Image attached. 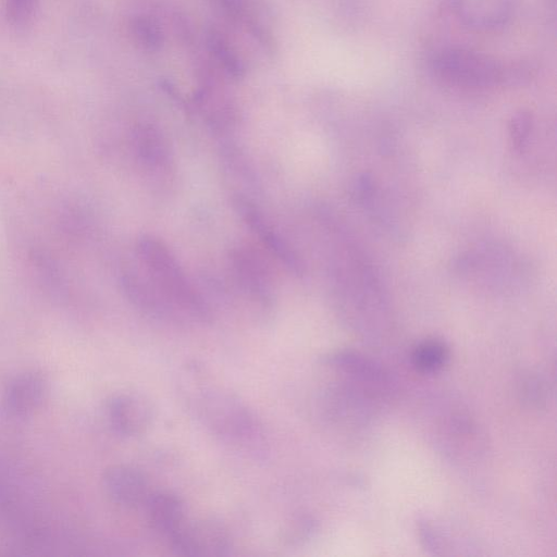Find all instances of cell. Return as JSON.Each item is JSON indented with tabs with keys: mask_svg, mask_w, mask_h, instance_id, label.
<instances>
[{
	"mask_svg": "<svg viewBox=\"0 0 557 557\" xmlns=\"http://www.w3.org/2000/svg\"><path fill=\"white\" fill-rule=\"evenodd\" d=\"M143 507L150 527L166 541L187 519L183 499L171 491H152Z\"/></svg>",
	"mask_w": 557,
	"mask_h": 557,
	"instance_id": "4fadbf2b",
	"label": "cell"
},
{
	"mask_svg": "<svg viewBox=\"0 0 557 557\" xmlns=\"http://www.w3.org/2000/svg\"><path fill=\"white\" fill-rule=\"evenodd\" d=\"M123 290L128 301L145 315L168 324L184 325L181 317L141 271L127 269L122 275Z\"/></svg>",
	"mask_w": 557,
	"mask_h": 557,
	"instance_id": "ba28073f",
	"label": "cell"
},
{
	"mask_svg": "<svg viewBox=\"0 0 557 557\" xmlns=\"http://www.w3.org/2000/svg\"><path fill=\"white\" fill-rule=\"evenodd\" d=\"M533 127L532 116L528 111L517 112L510 120L509 136L513 148L523 150Z\"/></svg>",
	"mask_w": 557,
	"mask_h": 557,
	"instance_id": "7402d4cb",
	"label": "cell"
},
{
	"mask_svg": "<svg viewBox=\"0 0 557 557\" xmlns=\"http://www.w3.org/2000/svg\"><path fill=\"white\" fill-rule=\"evenodd\" d=\"M213 3L230 18L250 28L256 36H264L262 28L253 18L248 0H212Z\"/></svg>",
	"mask_w": 557,
	"mask_h": 557,
	"instance_id": "ffe728a7",
	"label": "cell"
},
{
	"mask_svg": "<svg viewBox=\"0 0 557 557\" xmlns=\"http://www.w3.org/2000/svg\"><path fill=\"white\" fill-rule=\"evenodd\" d=\"M230 261L233 274L246 297L268 314L273 309L274 293L272 277L263 259L248 247L232 250Z\"/></svg>",
	"mask_w": 557,
	"mask_h": 557,
	"instance_id": "5b68a950",
	"label": "cell"
},
{
	"mask_svg": "<svg viewBox=\"0 0 557 557\" xmlns=\"http://www.w3.org/2000/svg\"><path fill=\"white\" fill-rule=\"evenodd\" d=\"M456 18L480 32L498 30L506 26L515 12V0H448Z\"/></svg>",
	"mask_w": 557,
	"mask_h": 557,
	"instance_id": "30bf717a",
	"label": "cell"
},
{
	"mask_svg": "<svg viewBox=\"0 0 557 557\" xmlns=\"http://www.w3.org/2000/svg\"><path fill=\"white\" fill-rule=\"evenodd\" d=\"M45 382L41 375L28 372L13 377L5 386L1 408L12 418L30 413L41 403Z\"/></svg>",
	"mask_w": 557,
	"mask_h": 557,
	"instance_id": "5bb4252c",
	"label": "cell"
},
{
	"mask_svg": "<svg viewBox=\"0 0 557 557\" xmlns=\"http://www.w3.org/2000/svg\"><path fill=\"white\" fill-rule=\"evenodd\" d=\"M207 45L216 62L232 77L238 79L245 74V65L228 40L215 29L207 34Z\"/></svg>",
	"mask_w": 557,
	"mask_h": 557,
	"instance_id": "2e32d148",
	"label": "cell"
},
{
	"mask_svg": "<svg viewBox=\"0 0 557 557\" xmlns=\"http://www.w3.org/2000/svg\"><path fill=\"white\" fill-rule=\"evenodd\" d=\"M38 0H7L5 16L11 25L23 27L35 16Z\"/></svg>",
	"mask_w": 557,
	"mask_h": 557,
	"instance_id": "44dd1931",
	"label": "cell"
},
{
	"mask_svg": "<svg viewBox=\"0 0 557 557\" xmlns=\"http://www.w3.org/2000/svg\"><path fill=\"white\" fill-rule=\"evenodd\" d=\"M232 202L236 213L259 238L264 248L290 273L298 276L301 275L304 273L301 259L264 218L253 200L243 193H237L234 194Z\"/></svg>",
	"mask_w": 557,
	"mask_h": 557,
	"instance_id": "8992f818",
	"label": "cell"
},
{
	"mask_svg": "<svg viewBox=\"0 0 557 557\" xmlns=\"http://www.w3.org/2000/svg\"><path fill=\"white\" fill-rule=\"evenodd\" d=\"M102 483L108 496L127 508L143 507L152 492L145 473L128 465L109 467L103 473Z\"/></svg>",
	"mask_w": 557,
	"mask_h": 557,
	"instance_id": "7c38bea8",
	"label": "cell"
},
{
	"mask_svg": "<svg viewBox=\"0 0 557 557\" xmlns=\"http://www.w3.org/2000/svg\"><path fill=\"white\" fill-rule=\"evenodd\" d=\"M519 395L522 401L531 408L545 407L549 397L547 381L539 373L528 372L519 380Z\"/></svg>",
	"mask_w": 557,
	"mask_h": 557,
	"instance_id": "ac0fdd59",
	"label": "cell"
},
{
	"mask_svg": "<svg viewBox=\"0 0 557 557\" xmlns=\"http://www.w3.org/2000/svg\"><path fill=\"white\" fill-rule=\"evenodd\" d=\"M320 366L333 373L369 385L392 395L391 373L372 358L352 350H336L323 356Z\"/></svg>",
	"mask_w": 557,
	"mask_h": 557,
	"instance_id": "52a82bcc",
	"label": "cell"
},
{
	"mask_svg": "<svg viewBox=\"0 0 557 557\" xmlns=\"http://www.w3.org/2000/svg\"><path fill=\"white\" fill-rule=\"evenodd\" d=\"M166 542L178 555L190 557L226 556L232 548L228 529L214 518H187Z\"/></svg>",
	"mask_w": 557,
	"mask_h": 557,
	"instance_id": "277c9868",
	"label": "cell"
},
{
	"mask_svg": "<svg viewBox=\"0 0 557 557\" xmlns=\"http://www.w3.org/2000/svg\"><path fill=\"white\" fill-rule=\"evenodd\" d=\"M450 350L448 345L440 338H426L419 342L410 354L412 367L424 374H433L448 363Z\"/></svg>",
	"mask_w": 557,
	"mask_h": 557,
	"instance_id": "9a60e30c",
	"label": "cell"
},
{
	"mask_svg": "<svg viewBox=\"0 0 557 557\" xmlns=\"http://www.w3.org/2000/svg\"><path fill=\"white\" fill-rule=\"evenodd\" d=\"M137 255L145 273L181 317L184 325L208 324L212 311L193 286L175 256L160 239L143 235Z\"/></svg>",
	"mask_w": 557,
	"mask_h": 557,
	"instance_id": "3957f363",
	"label": "cell"
},
{
	"mask_svg": "<svg viewBox=\"0 0 557 557\" xmlns=\"http://www.w3.org/2000/svg\"><path fill=\"white\" fill-rule=\"evenodd\" d=\"M129 33L134 42L143 50L154 52L163 45V32L151 16L139 14L129 21Z\"/></svg>",
	"mask_w": 557,
	"mask_h": 557,
	"instance_id": "e0dca14e",
	"label": "cell"
},
{
	"mask_svg": "<svg viewBox=\"0 0 557 557\" xmlns=\"http://www.w3.org/2000/svg\"><path fill=\"white\" fill-rule=\"evenodd\" d=\"M196 383L187 401L200 424L235 449L250 454L263 450V431L252 410L223 386L207 381Z\"/></svg>",
	"mask_w": 557,
	"mask_h": 557,
	"instance_id": "6da1fadb",
	"label": "cell"
},
{
	"mask_svg": "<svg viewBox=\"0 0 557 557\" xmlns=\"http://www.w3.org/2000/svg\"><path fill=\"white\" fill-rule=\"evenodd\" d=\"M107 416L113 431L125 437L140 436L152 425L154 408L141 394L122 393L107 404Z\"/></svg>",
	"mask_w": 557,
	"mask_h": 557,
	"instance_id": "9c48e42d",
	"label": "cell"
},
{
	"mask_svg": "<svg viewBox=\"0 0 557 557\" xmlns=\"http://www.w3.org/2000/svg\"><path fill=\"white\" fill-rule=\"evenodd\" d=\"M133 146L136 159L147 173L162 177L173 168L170 143L157 126L138 124L133 131Z\"/></svg>",
	"mask_w": 557,
	"mask_h": 557,
	"instance_id": "8fae6325",
	"label": "cell"
},
{
	"mask_svg": "<svg viewBox=\"0 0 557 557\" xmlns=\"http://www.w3.org/2000/svg\"><path fill=\"white\" fill-rule=\"evenodd\" d=\"M315 530L317 522L311 516L297 515L284 524L280 539L286 546H297L308 541Z\"/></svg>",
	"mask_w": 557,
	"mask_h": 557,
	"instance_id": "d6986e66",
	"label": "cell"
},
{
	"mask_svg": "<svg viewBox=\"0 0 557 557\" xmlns=\"http://www.w3.org/2000/svg\"><path fill=\"white\" fill-rule=\"evenodd\" d=\"M437 81L467 89L520 85L533 75L525 61H502L487 53L458 46L438 47L425 61Z\"/></svg>",
	"mask_w": 557,
	"mask_h": 557,
	"instance_id": "7a4b0ae2",
	"label": "cell"
}]
</instances>
